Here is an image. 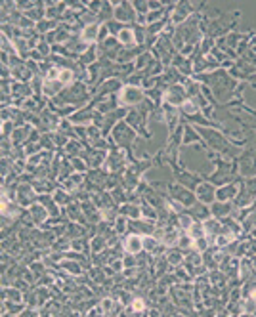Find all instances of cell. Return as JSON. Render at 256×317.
I'll use <instances>...</instances> for the list:
<instances>
[{
  "label": "cell",
  "mask_w": 256,
  "mask_h": 317,
  "mask_svg": "<svg viewBox=\"0 0 256 317\" xmlns=\"http://www.w3.org/2000/svg\"><path fill=\"white\" fill-rule=\"evenodd\" d=\"M132 308H134V309H138V312H140V309H144V302H141V300H136V302H134V304H132Z\"/></svg>",
  "instance_id": "obj_4"
},
{
  "label": "cell",
  "mask_w": 256,
  "mask_h": 317,
  "mask_svg": "<svg viewBox=\"0 0 256 317\" xmlns=\"http://www.w3.org/2000/svg\"><path fill=\"white\" fill-rule=\"evenodd\" d=\"M140 247H141L140 237H130V239H128V250H130V252H138Z\"/></svg>",
  "instance_id": "obj_1"
},
{
  "label": "cell",
  "mask_w": 256,
  "mask_h": 317,
  "mask_svg": "<svg viewBox=\"0 0 256 317\" xmlns=\"http://www.w3.org/2000/svg\"><path fill=\"white\" fill-rule=\"evenodd\" d=\"M71 77H73V73H71V71H61V73H59L61 82H69V80H71Z\"/></svg>",
  "instance_id": "obj_2"
},
{
  "label": "cell",
  "mask_w": 256,
  "mask_h": 317,
  "mask_svg": "<svg viewBox=\"0 0 256 317\" xmlns=\"http://www.w3.org/2000/svg\"><path fill=\"white\" fill-rule=\"evenodd\" d=\"M120 40H123V42H130L132 40V33L130 31H123V33H120Z\"/></svg>",
  "instance_id": "obj_3"
}]
</instances>
